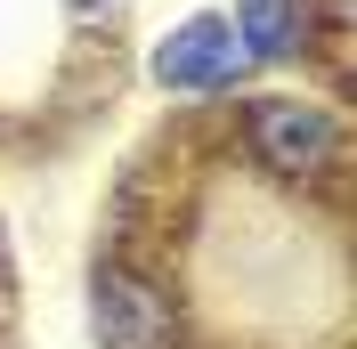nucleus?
I'll use <instances>...</instances> for the list:
<instances>
[{
  "instance_id": "nucleus-1",
  "label": "nucleus",
  "mask_w": 357,
  "mask_h": 349,
  "mask_svg": "<svg viewBox=\"0 0 357 349\" xmlns=\"http://www.w3.org/2000/svg\"><path fill=\"white\" fill-rule=\"evenodd\" d=\"M89 317H98V349H171V301L130 268H98Z\"/></svg>"
},
{
  "instance_id": "nucleus-2",
  "label": "nucleus",
  "mask_w": 357,
  "mask_h": 349,
  "mask_svg": "<svg viewBox=\"0 0 357 349\" xmlns=\"http://www.w3.org/2000/svg\"><path fill=\"white\" fill-rule=\"evenodd\" d=\"M252 147H260L268 171H317L325 154H333V114L301 106V98H260L252 106Z\"/></svg>"
},
{
  "instance_id": "nucleus-3",
  "label": "nucleus",
  "mask_w": 357,
  "mask_h": 349,
  "mask_svg": "<svg viewBox=\"0 0 357 349\" xmlns=\"http://www.w3.org/2000/svg\"><path fill=\"white\" fill-rule=\"evenodd\" d=\"M236 57H244V41H236L227 17H187L171 41L155 49V73L171 89H220L227 73H236Z\"/></svg>"
},
{
  "instance_id": "nucleus-4",
  "label": "nucleus",
  "mask_w": 357,
  "mask_h": 349,
  "mask_svg": "<svg viewBox=\"0 0 357 349\" xmlns=\"http://www.w3.org/2000/svg\"><path fill=\"white\" fill-rule=\"evenodd\" d=\"M236 41H244L252 57H284V49L301 41V0H244V8H236Z\"/></svg>"
},
{
  "instance_id": "nucleus-5",
  "label": "nucleus",
  "mask_w": 357,
  "mask_h": 349,
  "mask_svg": "<svg viewBox=\"0 0 357 349\" xmlns=\"http://www.w3.org/2000/svg\"><path fill=\"white\" fill-rule=\"evenodd\" d=\"M73 8H106V0H73Z\"/></svg>"
}]
</instances>
